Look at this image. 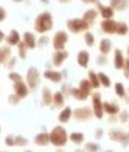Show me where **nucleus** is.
Listing matches in <instances>:
<instances>
[{
	"mask_svg": "<svg viewBox=\"0 0 129 152\" xmlns=\"http://www.w3.org/2000/svg\"><path fill=\"white\" fill-rule=\"evenodd\" d=\"M45 77L48 80H51V81H54V83H57V81H60L61 80V75L58 73H55V71H45V74H44Z\"/></svg>",
	"mask_w": 129,
	"mask_h": 152,
	"instance_id": "a211bd4d",
	"label": "nucleus"
},
{
	"mask_svg": "<svg viewBox=\"0 0 129 152\" xmlns=\"http://www.w3.org/2000/svg\"><path fill=\"white\" fill-rule=\"evenodd\" d=\"M116 24H118V23H115V21L106 20V21L102 23V30L106 31V33H114V31H116Z\"/></svg>",
	"mask_w": 129,
	"mask_h": 152,
	"instance_id": "0eeeda50",
	"label": "nucleus"
},
{
	"mask_svg": "<svg viewBox=\"0 0 129 152\" xmlns=\"http://www.w3.org/2000/svg\"><path fill=\"white\" fill-rule=\"evenodd\" d=\"M72 94H74V97L78 98V99H85L87 97H88V93L82 91L81 88H79V90H72Z\"/></svg>",
	"mask_w": 129,
	"mask_h": 152,
	"instance_id": "5701e85b",
	"label": "nucleus"
},
{
	"mask_svg": "<svg viewBox=\"0 0 129 152\" xmlns=\"http://www.w3.org/2000/svg\"><path fill=\"white\" fill-rule=\"evenodd\" d=\"M99 48H101V51H102L103 54H108L109 53V50H111V41L109 40H102V41H101V47H99Z\"/></svg>",
	"mask_w": 129,
	"mask_h": 152,
	"instance_id": "aec40b11",
	"label": "nucleus"
},
{
	"mask_svg": "<svg viewBox=\"0 0 129 152\" xmlns=\"http://www.w3.org/2000/svg\"><path fill=\"white\" fill-rule=\"evenodd\" d=\"M88 60H90V56H88L87 51H79V53H78V63H79V66L87 67Z\"/></svg>",
	"mask_w": 129,
	"mask_h": 152,
	"instance_id": "9b49d317",
	"label": "nucleus"
},
{
	"mask_svg": "<svg viewBox=\"0 0 129 152\" xmlns=\"http://www.w3.org/2000/svg\"><path fill=\"white\" fill-rule=\"evenodd\" d=\"M65 41H67V34L64 31H60V33L55 34V37H54V47L57 48V50H61L63 47H64Z\"/></svg>",
	"mask_w": 129,
	"mask_h": 152,
	"instance_id": "39448f33",
	"label": "nucleus"
},
{
	"mask_svg": "<svg viewBox=\"0 0 129 152\" xmlns=\"http://www.w3.org/2000/svg\"><path fill=\"white\" fill-rule=\"evenodd\" d=\"M10 78L14 80L16 83H19L20 80H21V78H20V75H19V74H16V73H12V74H10Z\"/></svg>",
	"mask_w": 129,
	"mask_h": 152,
	"instance_id": "4c0bfd02",
	"label": "nucleus"
},
{
	"mask_svg": "<svg viewBox=\"0 0 129 152\" xmlns=\"http://www.w3.org/2000/svg\"><path fill=\"white\" fill-rule=\"evenodd\" d=\"M82 1H85V3H91V1H97V0H82Z\"/></svg>",
	"mask_w": 129,
	"mask_h": 152,
	"instance_id": "ea45409f",
	"label": "nucleus"
},
{
	"mask_svg": "<svg viewBox=\"0 0 129 152\" xmlns=\"http://www.w3.org/2000/svg\"><path fill=\"white\" fill-rule=\"evenodd\" d=\"M34 141H36L37 145H47L51 139H50V135H48V134H39Z\"/></svg>",
	"mask_w": 129,
	"mask_h": 152,
	"instance_id": "1a4fd4ad",
	"label": "nucleus"
},
{
	"mask_svg": "<svg viewBox=\"0 0 129 152\" xmlns=\"http://www.w3.org/2000/svg\"><path fill=\"white\" fill-rule=\"evenodd\" d=\"M75 117L78 119H88L91 117V110L90 108H79L75 111Z\"/></svg>",
	"mask_w": 129,
	"mask_h": 152,
	"instance_id": "6e6552de",
	"label": "nucleus"
},
{
	"mask_svg": "<svg viewBox=\"0 0 129 152\" xmlns=\"http://www.w3.org/2000/svg\"><path fill=\"white\" fill-rule=\"evenodd\" d=\"M112 139H116V141H122V144H128V135L125 134H121V132H112L111 134Z\"/></svg>",
	"mask_w": 129,
	"mask_h": 152,
	"instance_id": "dca6fc26",
	"label": "nucleus"
},
{
	"mask_svg": "<svg viewBox=\"0 0 129 152\" xmlns=\"http://www.w3.org/2000/svg\"><path fill=\"white\" fill-rule=\"evenodd\" d=\"M98 78L101 80V83H102L103 86L105 87H109L111 86V83H109V80H108V77H106V75H105V74H99V75H98Z\"/></svg>",
	"mask_w": 129,
	"mask_h": 152,
	"instance_id": "cd10ccee",
	"label": "nucleus"
},
{
	"mask_svg": "<svg viewBox=\"0 0 129 152\" xmlns=\"http://www.w3.org/2000/svg\"><path fill=\"white\" fill-rule=\"evenodd\" d=\"M106 152H112V151H106Z\"/></svg>",
	"mask_w": 129,
	"mask_h": 152,
	"instance_id": "37998d69",
	"label": "nucleus"
},
{
	"mask_svg": "<svg viewBox=\"0 0 129 152\" xmlns=\"http://www.w3.org/2000/svg\"><path fill=\"white\" fill-rule=\"evenodd\" d=\"M79 88H81L82 91H85V93H88V94H90L91 84L88 83V81H81V86H79Z\"/></svg>",
	"mask_w": 129,
	"mask_h": 152,
	"instance_id": "c756f323",
	"label": "nucleus"
},
{
	"mask_svg": "<svg viewBox=\"0 0 129 152\" xmlns=\"http://www.w3.org/2000/svg\"><path fill=\"white\" fill-rule=\"evenodd\" d=\"M26 43H20V56L24 58V56H26Z\"/></svg>",
	"mask_w": 129,
	"mask_h": 152,
	"instance_id": "c9c22d12",
	"label": "nucleus"
},
{
	"mask_svg": "<svg viewBox=\"0 0 129 152\" xmlns=\"http://www.w3.org/2000/svg\"><path fill=\"white\" fill-rule=\"evenodd\" d=\"M51 27H52V20L48 13H43L37 17V20H36V30L39 33H44L47 30H50Z\"/></svg>",
	"mask_w": 129,
	"mask_h": 152,
	"instance_id": "f257e3e1",
	"label": "nucleus"
},
{
	"mask_svg": "<svg viewBox=\"0 0 129 152\" xmlns=\"http://www.w3.org/2000/svg\"><path fill=\"white\" fill-rule=\"evenodd\" d=\"M101 9V14H102L105 19H111L114 16V9L112 7H103V6H99Z\"/></svg>",
	"mask_w": 129,
	"mask_h": 152,
	"instance_id": "2eb2a0df",
	"label": "nucleus"
},
{
	"mask_svg": "<svg viewBox=\"0 0 129 152\" xmlns=\"http://www.w3.org/2000/svg\"><path fill=\"white\" fill-rule=\"evenodd\" d=\"M50 139H51V144L55 146H63L67 142V134H65L64 128L57 126L52 129V132L50 134Z\"/></svg>",
	"mask_w": 129,
	"mask_h": 152,
	"instance_id": "f03ea898",
	"label": "nucleus"
},
{
	"mask_svg": "<svg viewBox=\"0 0 129 152\" xmlns=\"http://www.w3.org/2000/svg\"><path fill=\"white\" fill-rule=\"evenodd\" d=\"M87 151L88 152H97L98 145H95V144H88V145H87Z\"/></svg>",
	"mask_w": 129,
	"mask_h": 152,
	"instance_id": "f704fd0d",
	"label": "nucleus"
},
{
	"mask_svg": "<svg viewBox=\"0 0 129 152\" xmlns=\"http://www.w3.org/2000/svg\"><path fill=\"white\" fill-rule=\"evenodd\" d=\"M90 80H91V84H92V87H95L97 88L98 86H99V81L97 80V75L94 73H90Z\"/></svg>",
	"mask_w": 129,
	"mask_h": 152,
	"instance_id": "7c9ffc66",
	"label": "nucleus"
},
{
	"mask_svg": "<svg viewBox=\"0 0 129 152\" xmlns=\"http://www.w3.org/2000/svg\"><path fill=\"white\" fill-rule=\"evenodd\" d=\"M128 54H129V48H128Z\"/></svg>",
	"mask_w": 129,
	"mask_h": 152,
	"instance_id": "c03bdc74",
	"label": "nucleus"
},
{
	"mask_svg": "<svg viewBox=\"0 0 129 152\" xmlns=\"http://www.w3.org/2000/svg\"><path fill=\"white\" fill-rule=\"evenodd\" d=\"M9 56H10V50L7 47H3L1 48V61H6L9 58Z\"/></svg>",
	"mask_w": 129,
	"mask_h": 152,
	"instance_id": "c85d7f7f",
	"label": "nucleus"
},
{
	"mask_svg": "<svg viewBox=\"0 0 129 152\" xmlns=\"http://www.w3.org/2000/svg\"><path fill=\"white\" fill-rule=\"evenodd\" d=\"M57 152H63V151H57Z\"/></svg>",
	"mask_w": 129,
	"mask_h": 152,
	"instance_id": "a18cd8bd",
	"label": "nucleus"
},
{
	"mask_svg": "<svg viewBox=\"0 0 129 152\" xmlns=\"http://www.w3.org/2000/svg\"><path fill=\"white\" fill-rule=\"evenodd\" d=\"M112 6L115 7V9L122 10V9H125V6H126V0H112Z\"/></svg>",
	"mask_w": 129,
	"mask_h": 152,
	"instance_id": "b1692460",
	"label": "nucleus"
},
{
	"mask_svg": "<svg viewBox=\"0 0 129 152\" xmlns=\"http://www.w3.org/2000/svg\"><path fill=\"white\" fill-rule=\"evenodd\" d=\"M27 80H28V86L34 88L39 84V71L36 68H30L28 73H27Z\"/></svg>",
	"mask_w": 129,
	"mask_h": 152,
	"instance_id": "20e7f679",
	"label": "nucleus"
},
{
	"mask_svg": "<svg viewBox=\"0 0 129 152\" xmlns=\"http://www.w3.org/2000/svg\"><path fill=\"white\" fill-rule=\"evenodd\" d=\"M54 104L57 107H61L63 104H64V97H63V94L61 93H57L55 95H54Z\"/></svg>",
	"mask_w": 129,
	"mask_h": 152,
	"instance_id": "393cba45",
	"label": "nucleus"
},
{
	"mask_svg": "<svg viewBox=\"0 0 129 152\" xmlns=\"http://www.w3.org/2000/svg\"><path fill=\"white\" fill-rule=\"evenodd\" d=\"M16 144H17V145H26L27 141L23 138H20V137H17V138H16Z\"/></svg>",
	"mask_w": 129,
	"mask_h": 152,
	"instance_id": "e433bc0d",
	"label": "nucleus"
},
{
	"mask_svg": "<svg viewBox=\"0 0 129 152\" xmlns=\"http://www.w3.org/2000/svg\"><path fill=\"white\" fill-rule=\"evenodd\" d=\"M67 27L74 31V33H78V31H82V30H87L88 28V23L85 21L84 19L79 20V19H75V20H70L67 23Z\"/></svg>",
	"mask_w": 129,
	"mask_h": 152,
	"instance_id": "7ed1b4c3",
	"label": "nucleus"
},
{
	"mask_svg": "<svg viewBox=\"0 0 129 152\" xmlns=\"http://www.w3.org/2000/svg\"><path fill=\"white\" fill-rule=\"evenodd\" d=\"M71 114H72L71 108H65L64 111L60 114V121H61V122H67V121L70 119V117H71Z\"/></svg>",
	"mask_w": 129,
	"mask_h": 152,
	"instance_id": "f3484780",
	"label": "nucleus"
},
{
	"mask_svg": "<svg viewBox=\"0 0 129 152\" xmlns=\"http://www.w3.org/2000/svg\"><path fill=\"white\" fill-rule=\"evenodd\" d=\"M94 110H95V115L98 118H102V104L99 101V95L98 94L94 95Z\"/></svg>",
	"mask_w": 129,
	"mask_h": 152,
	"instance_id": "423d86ee",
	"label": "nucleus"
},
{
	"mask_svg": "<svg viewBox=\"0 0 129 152\" xmlns=\"http://www.w3.org/2000/svg\"><path fill=\"white\" fill-rule=\"evenodd\" d=\"M16 93H17V95H19L20 98H23V97L27 95V87L24 86L21 81L16 83Z\"/></svg>",
	"mask_w": 129,
	"mask_h": 152,
	"instance_id": "9d476101",
	"label": "nucleus"
},
{
	"mask_svg": "<svg viewBox=\"0 0 129 152\" xmlns=\"http://www.w3.org/2000/svg\"><path fill=\"white\" fill-rule=\"evenodd\" d=\"M65 58H67V53L58 50V53L54 54V64H55V66H61V63H63Z\"/></svg>",
	"mask_w": 129,
	"mask_h": 152,
	"instance_id": "f8f14e48",
	"label": "nucleus"
},
{
	"mask_svg": "<svg viewBox=\"0 0 129 152\" xmlns=\"http://www.w3.org/2000/svg\"><path fill=\"white\" fill-rule=\"evenodd\" d=\"M95 17H97V12H95V10H88L84 16V20L90 24V23H92V21L95 20Z\"/></svg>",
	"mask_w": 129,
	"mask_h": 152,
	"instance_id": "6ab92c4d",
	"label": "nucleus"
},
{
	"mask_svg": "<svg viewBox=\"0 0 129 152\" xmlns=\"http://www.w3.org/2000/svg\"><path fill=\"white\" fill-rule=\"evenodd\" d=\"M125 75L129 78V60L125 61Z\"/></svg>",
	"mask_w": 129,
	"mask_h": 152,
	"instance_id": "58836bf2",
	"label": "nucleus"
},
{
	"mask_svg": "<svg viewBox=\"0 0 129 152\" xmlns=\"http://www.w3.org/2000/svg\"><path fill=\"white\" fill-rule=\"evenodd\" d=\"M14 1H21V0H14Z\"/></svg>",
	"mask_w": 129,
	"mask_h": 152,
	"instance_id": "a19ab883",
	"label": "nucleus"
},
{
	"mask_svg": "<svg viewBox=\"0 0 129 152\" xmlns=\"http://www.w3.org/2000/svg\"><path fill=\"white\" fill-rule=\"evenodd\" d=\"M126 31H128L126 24H123V23H118V24H116V33L118 34H125Z\"/></svg>",
	"mask_w": 129,
	"mask_h": 152,
	"instance_id": "bb28decb",
	"label": "nucleus"
},
{
	"mask_svg": "<svg viewBox=\"0 0 129 152\" xmlns=\"http://www.w3.org/2000/svg\"><path fill=\"white\" fill-rule=\"evenodd\" d=\"M103 108L106 110V113H108V114L118 113V107H116V105H111V104H108V102H105V104H103Z\"/></svg>",
	"mask_w": 129,
	"mask_h": 152,
	"instance_id": "a878e982",
	"label": "nucleus"
},
{
	"mask_svg": "<svg viewBox=\"0 0 129 152\" xmlns=\"http://www.w3.org/2000/svg\"><path fill=\"white\" fill-rule=\"evenodd\" d=\"M24 43H26V46L30 47V48L36 47V40H34V37H33L31 33H26V34H24Z\"/></svg>",
	"mask_w": 129,
	"mask_h": 152,
	"instance_id": "4468645a",
	"label": "nucleus"
},
{
	"mask_svg": "<svg viewBox=\"0 0 129 152\" xmlns=\"http://www.w3.org/2000/svg\"><path fill=\"white\" fill-rule=\"evenodd\" d=\"M125 66V61H123V57H122V53L119 50L115 51V67L116 68H122Z\"/></svg>",
	"mask_w": 129,
	"mask_h": 152,
	"instance_id": "ddd939ff",
	"label": "nucleus"
},
{
	"mask_svg": "<svg viewBox=\"0 0 129 152\" xmlns=\"http://www.w3.org/2000/svg\"><path fill=\"white\" fill-rule=\"evenodd\" d=\"M7 43L9 44H17L19 43V34H17V31H12L10 33V36L7 37Z\"/></svg>",
	"mask_w": 129,
	"mask_h": 152,
	"instance_id": "4be33fe9",
	"label": "nucleus"
},
{
	"mask_svg": "<svg viewBox=\"0 0 129 152\" xmlns=\"http://www.w3.org/2000/svg\"><path fill=\"white\" fill-rule=\"evenodd\" d=\"M43 95H44L45 104H50V102H51V94H50V91H48L47 88L44 90V94H43Z\"/></svg>",
	"mask_w": 129,
	"mask_h": 152,
	"instance_id": "2f4dec72",
	"label": "nucleus"
},
{
	"mask_svg": "<svg viewBox=\"0 0 129 152\" xmlns=\"http://www.w3.org/2000/svg\"><path fill=\"white\" fill-rule=\"evenodd\" d=\"M115 88H116V94H118L119 97H122L123 94H125V91H123V86H122V84H116Z\"/></svg>",
	"mask_w": 129,
	"mask_h": 152,
	"instance_id": "72a5a7b5",
	"label": "nucleus"
},
{
	"mask_svg": "<svg viewBox=\"0 0 129 152\" xmlns=\"http://www.w3.org/2000/svg\"><path fill=\"white\" fill-rule=\"evenodd\" d=\"M71 141L74 144H81L84 141V135L81 132H74V134H71Z\"/></svg>",
	"mask_w": 129,
	"mask_h": 152,
	"instance_id": "412c9836",
	"label": "nucleus"
},
{
	"mask_svg": "<svg viewBox=\"0 0 129 152\" xmlns=\"http://www.w3.org/2000/svg\"><path fill=\"white\" fill-rule=\"evenodd\" d=\"M61 1H68V0H61Z\"/></svg>",
	"mask_w": 129,
	"mask_h": 152,
	"instance_id": "79ce46f5",
	"label": "nucleus"
},
{
	"mask_svg": "<svg viewBox=\"0 0 129 152\" xmlns=\"http://www.w3.org/2000/svg\"><path fill=\"white\" fill-rule=\"evenodd\" d=\"M85 41H87L88 46H92V44H94V36L91 33H87L85 34Z\"/></svg>",
	"mask_w": 129,
	"mask_h": 152,
	"instance_id": "473e14b6",
	"label": "nucleus"
}]
</instances>
